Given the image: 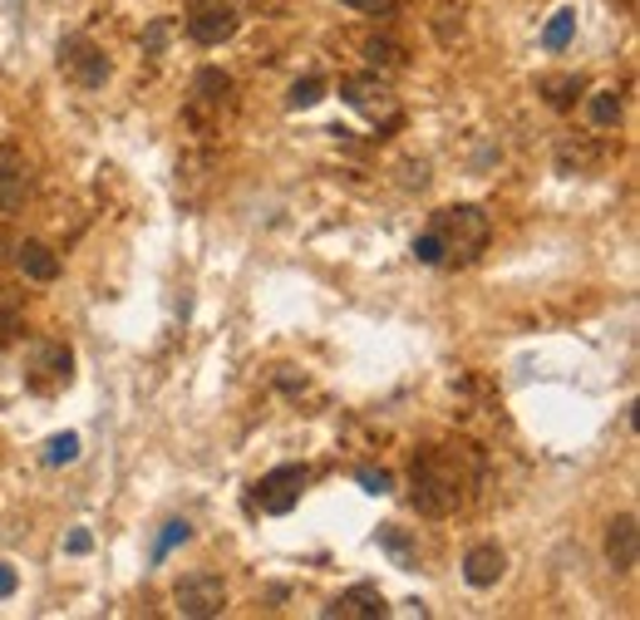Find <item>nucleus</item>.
<instances>
[{"label":"nucleus","mask_w":640,"mask_h":620,"mask_svg":"<svg viewBox=\"0 0 640 620\" xmlns=\"http://www.w3.org/2000/svg\"><path fill=\"white\" fill-rule=\"evenodd\" d=\"M478 488V458L468 448H424L414 458V508L424 517H453Z\"/></svg>","instance_id":"f257e3e1"},{"label":"nucleus","mask_w":640,"mask_h":620,"mask_svg":"<svg viewBox=\"0 0 640 620\" xmlns=\"http://www.w3.org/2000/svg\"><path fill=\"white\" fill-rule=\"evenodd\" d=\"M433 237H439L443 247V261H473L478 251L488 247V212L473 202H459V207H443V212H433Z\"/></svg>","instance_id":"f03ea898"},{"label":"nucleus","mask_w":640,"mask_h":620,"mask_svg":"<svg viewBox=\"0 0 640 620\" xmlns=\"http://www.w3.org/2000/svg\"><path fill=\"white\" fill-rule=\"evenodd\" d=\"M340 99H346L356 113H364L370 123H390V119H399V99H394L390 79L374 74V69H370V74L340 79Z\"/></svg>","instance_id":"7ed1b4c3"},{"label":"nucleus","mask_w":640,"mask_h":620,"mask_svg":"<svg viewBox=\"0 0 640 620\" xmlns=\"http://www.w3.org/2000/svg\"><path fill=\"white\" fill-rule=\"evenodd\" d=\"M306 482H311V473H306L301 463H281V468H271L257 488H251V502H257L261 512H271V517H286L296 502H301Z\"/></svg>","instance_id":"20e7f679"},{"label":"nucleus","mask_w":640,"mask_h":620,"mask_svg":"<svg viewBox=\"0 0 640 620\" xmlns=\"http://www.w3.org/2000/svg\"><path fill=\"white\" fill-rule=\"evenodd\" d=\"M173 606H178V616H188V620H212L227 611V586H222V577H212V571L182 577L173 591Z\"/></svg>","instance_id":"39448f33"},{"label":"nucleus","mask_w":640,"mask_h":620,"mask_svg":"<svg viewBox=\"0 0 640 620\" xmlns=\"http://www.w3.org/2000/svg\"><path fill=\"white\" fill-rule=\"evenodd\" d=\"M60 69H64V79H74L79 89H99L109 79L104 50H99L94 40H84V34H70V40L60 44Z\"/></svg>","instance_id":"423d86ee"},{"label":"nucleus","mask_w":640,"mask_h":620,"mask_svg":"<svg viewBox=\"0 0 640 620\" xmlns=\"http://www.w3.org/2000/svg\"><path fill=\"white\" fill-rule=\"evenodd\" d=\"M242 26V10L232 6V0H198L188 16V34L198 44H227Z\"/></svg>","instance_id":"0eeeda50"},{"label":"nucleus","mask_w":640,"mask_h":620,"mask_svg":"<svg viewBox=\"0 0 640 620\" xmlns=\"http://www.w3.org/2000/svg\"><path fill=\"white\" fill-rule=\"evenodd\" d=\"M227 103H232V79H227L222 69H202V74L192 79L188 119H192V123H217Z\"/></svg>","instance_id":"6e6552de"},{"label":"nucleus","mask_w":640,"mask_h":620,"mask_svg":"<svg viewBox=\"0 0 640 620\" xmlns=\"http://www.w3.org/2000/svg\"><path fill=\"white\" fill-rule=\"evenodd\" d=\"M320 616L326 620H384L390 616V601H384L380 586L360 581V586H350V591H340Z\"/></svg>","instance_id":"1a4fd4ad"},{"label":"nucleus","mask_w":640,"mask_h":620,"mask_svg":"<svg viewBox=\"0 0 640 620\" xmlns=\"http://www.w3.org/2000/svg\"><path fill=\"white\" fill-rule=\"evenodd\" d=\"M606 561H611L616 577H636V567H640V522H636V512H621L611 527H606Z\"/></svg>","instance_id":"9d476101"},{"label":"nucleus","mask_w":640,"mask_h":620,"mask_svg":"<svg viewBox=\"0 0 640 620\" xmlns=\"http://www.w3.org/2000/svg\"><path fill=\"white\" fill-rule=\"evenodd\" d=\"M502 571H508V551L498 542H478L463 551V581L478 586V591H488V586L502 581Z\"/></svg>","instance_id":"9b49d317"},{"label":"nucleus","mask_w":640,"mask_h":620,"mask_svg":"<svg viewBox=\"0 0 640 620\" xmlns=\"http://www.w3.org/2000/svg\"><path fill=\"white\" fill-rule=\"evenodd\" d=\"M30 198V172L16 148H0V212H20Z\"/></svg>","instance_id":"f8f14e48"},{"label":"nucleus","mask_w":640,"mask_h":620,"mask_svg":"<svg viewBox=\"0 0 640 620\" xmlns=\"http://www.w3.org/2000/svg\"><path fill=\"white\" fill-rule=\"evenodd\" d=\"M16 267L30 276V281H54L60 276V257H54L44 241H16Z\"/></svg>","instance_id":"ddd939ff"},{"label":"nucleus","mask_w":640,"mask_h":620,"mask_svg":"<svg viewBox=\"0 0 640 620\" xmlns=\"http://www.w3.org/2000/svg\"><path fill=\"white\" fill-rule=\"evenodd\" d=\"M587 123L591 129H616V123H621V94H616V89H591L587 94Z\"/></svg>","instance_id":"4468645a"},{"label":"nucleus","mask_w":640,"mask_h":620,"mask_svg":"<svg viewBox=\"0 0 640 620\" xmlns=\"http://www.w3.org/2000/svg\"><path fill=\"white\" fill-rule=\"evenodd\" d=\"M360 50H364V60H370L374 74H384V69H404V50H399L394 40H384V34H370Z\"/></svg>","instance_id":"2eb2a0df"},{"label":"nucleus","mask_w":640,"mask_h":620,"mask_svg":"<svg viewBox=\"0 0 640 620\" xmlns=\"http://www.w3.org/2000/svg\"><path fill=\"white\" fill-rule=\"evenodd\" d=\"M571 34H577V10H557V16L547 20V30H542V44L557 54V50L571 44Z\"/></svg>","instance_id":"dca6fc26"},{"label":"nucleus","mask_w":640,"mask_h":620,"mask_svg":"<svg viewBox=\"0 0 640 620\" xmlns=\"http://www.w3.org/2000/svg\"><path fill=\"white\" fill-rule=\"evenodd\" d=\"M326 99V79L320 74H306L291 84V94H286V109H316V103Z\"/></svg>","instance_id":"f3484780"},{"label":"nucleus","mask_w":640,"mask_h":620,"mask_svg":"<svg viewBox=\"0 0 640 620\" xmlns=\"http://www.w3.org/2000/svg\"><path fill=\"white\" fill-rule=\"evenodd\" d=\"M597 158H601V148H591V143H562L557 148V168L562 172H587V168H597Z\"/></svg>","instance_id":"a211bd4d"},{"label":"nucleus","mask_w":640,"mask_h":620,"mask_svg":"<svg viewBox=\"0 0 640 620\" xmlns=\"http://www.w3.org/2000/svg\"><path fill=\"white\" fill-rule=\"evenodd\" d=\"M20 330V291H10V286H0V344Z\"/></svg>","instance_id":"6ab92c4d"},{"label":"nucleus","mask_w":640,"mask_h":620,"mask_svg":"<svg viewBox=\"0 0 640 620\" xmlns=\"http://www.w3.org/2000/svg\"><path fill=\"white\" fill-rule=\"evenodd\" d=\"M79 458V433H54L50 443H44V463L60 468V463H74Z\"/></svg>","instance_id":"aec40b11"},{"label":"nucleus","mask_w":640,"mask_h":620,"mask_svg":"<svg viewBox=\"0 0 640 620\" xmlns=\"http://www.w3.org/2000/svg\"><path fill=\"white\" fill-rule=\"evenodd\" d=\"M188 537H192V522H182V517H178V522H168V527H163V537H158V547H153V561H163L168 551L182 547Z\"/></svg>","instance_id":"412c9836"},{"label":"nucleus","mask_w":640,"mask_h":620,"mask_svg":"<svg viewBox=\"0 0 640 620\" xmlns=\"http://www.w3.org/2000/svg\"><path fill=\"white\" fill-rule=\"evenodd\" d=\"M360 488L370 492V498H384V492H394V473L390 468H360Z\"/></svg>","instance_id":"4be33fe9"},{"label":"nucleus","mask_w":640,"mask_h":620,"mask_svg":"<svg viewBox=\"0 0 640 620\" xmlns=\"http://www.w3.org/2000/svg\"><path fill=\"white\" fill-rule=\"evenodd\" d=\"M547 103H552V109H571V94H577V79H547Z\"/></svg>","instance_id":"5701e85b"},{"label":"nucleus","mask_w":640,"mask_h":620,"mask_svg":"<svg viewBox=\"0 0 640 620\" xmlns=\"http://www.w3.org/2000/svg\"><path fill=\"white\" fill-rule=\"evenodd\" d=\"M414 257L424 261V267H439V261H443V247H439V237H433V232H424V237H419V241H414Z\"/></svg>","instance_id":"b1692460"},{"label":"nucleus","mask_w":640,"mask_h":620,"mask_svg":"<svg viewBox=\"0 0 640 620\" xmlns=\"http://www.w3.org/2000/svg\"><path fill=\"white\" fill-rule=\"evenodd\" d=\"M340 6L360 10V16H394V10H399V0H340Z\"/></svg>","instance_id":"393cba45"},{"label":"nucleus","mask_w":640,"mask_h":620,"mask_svg":"<svg viewBox=\"0 0 640 620\" xmlns=\"http://www.w3.org/2000/svg\"><path fill=\"white\" fill-rule=\"evenodd\" d=\"M380 542L394 551V561H399V567H409V542H404V537L394 532V527H384V532H380Z\"/></svg>","instance_id":"a878e982"},{"label":"nucleus","mask_w":640,"mask_h":620,"mask_svg":"<svg viewBox=\"0 0 640 620\" xmlns=\"http://www.w3.org/2000/svg\"><path fill=\"white\" fill-rule=\"evenodd\" d=\"M16 586H20L16 567H6V561H0V601H6V596H16Z\"/></svg>","instance_id":"bb28decb"},{"label":"nucleus","mask_w":640,"mask_h":620,"mask_svg":"<svg viewBox=\"0 0 640 620\" xmlns=\"http://www.w3.org/2000/svg\"><path fill=\"white\" fill-rule=\"evenodd\" d=\"M64 547H70V551H74V557H84V551H89V547H94V542H89V532H70V542H64Z\"/></svg>","instance_id":"cd10ccee"}]
</instances>
